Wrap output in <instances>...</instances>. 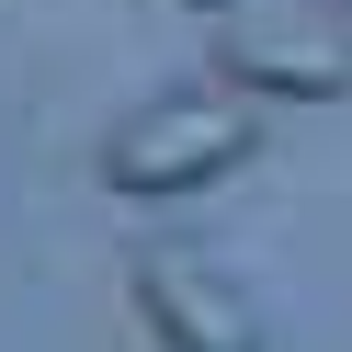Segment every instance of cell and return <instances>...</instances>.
Here are the masks:
<instances>
[{
  "instance_id": "3",
  "label": "cell",
  "mask_w": 352,
  "mask_h": 352,
  "mask_svg": "<svg viewBox=\"0 0 352 352\" xmlns=\"http://www.w3.org/2000/svg\"><path fill=\"white\" fill-rule=\"evenodd\" d=\"M125 296H137V318H148L160 352H261V307L239 296V273L205 261V250H137Z\"/></svg>"
},
{
  "instance_id": "1",
  "label": "cell",
  "mask_w": 352,
  "mask_h": 352,
  "mask_svg": "<svg viewBox=\"0 0 352 352\" xmlns=\"http://www.w3.org/2000/svg\"><path fill=\"white\" fill-rule=\"evenodd\" d=\"M261 148V102L250 91H160L137 102V114L102 137V193H125V205H182V193L228 182L239 160Z\"/></svg>"
},
{
  "instance_id": "2",
  "label": "cell",
  "mask_w": 352,
  "mask_h": 352,
  "mask_svg": "<svg viewBox=\"0 0 352 352\" xmlns=\"http://www.w3.org/2000/svg\"><path fill=\"white\" fill-rule=\"evenodd\" d=\"M216 80L250 91V102H341L352 91V34L329 23L318 0L228 12V23H216Z\"/></svg>"
},
{
  "instance_id": "4",
  "label": "cell",
  "mask_w": 352,
  "mask_h": 352,
  "mask_svg": "<svg viewBox=\"0 0 352 352\" xmlns=\"http://www.w3.org/2000/svg\"><path fill=\"white\" fill-rule=\"evenodd\" d=\"M193 12H228V0H193Z\"/></svg>"
},
{
  "instance_id": "5",
  "label": "cell",
  "mask_w": 352,
  "mask_h": 352,
  "mask_svg": "<svg viewBox=\"0 0 352 352\" xmlns=\"http://www.w3.org/2000/svg\"><path fill=\"white\" fill-rule=\"evenodd\" d=\"M329 12H341V23H352V0H329Z\"/></svg>"
}]
</instances>
